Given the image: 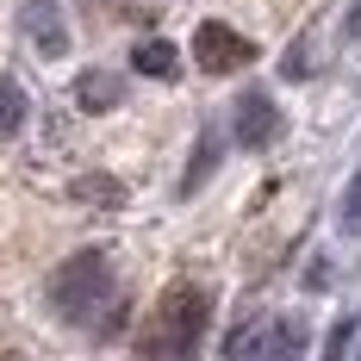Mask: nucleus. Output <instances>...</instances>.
<instances>
[{
  "label": "nucleus",
  "mask_w": 361,
  "mask_h": 361,
  "mask_svg": "<svg viewBox=\"0 0 361 361\" xmlns=\"http://www.w3.org/2000/svg\"><path fill=\"white\" fill-rule=\"evenodd\" d=\"M106 299H112V262L100 250L69 255V262L50 274V305H56V318H69V324H94Z\"/></svg>",
  "instance_id": "nucleus-1"
},
{
  "label": "nucleus",
  "mask_w": 361,
  "mask_h": 361,
  "mask_svg": "<svg viewBox=\"0 0 361 361\" xmlns=\"http://www.w3.org/2000/svg\"><path fill=\"white\" fill-rule=\"evenodd\" d=\"M206 318H212V299L200 287H169V299H162V324H156V336H162V349L175 361H187L193 349H200V336H206Z\"/></svg>",
  "instance_id": "nucleus-2"
},
{
  "label": "nucleus",
  "mask_w": 361,
  "mask_h": 361,
  "mask_svg": "<svg viewBox=\"0 0 361 361\" xmlns=\"http://www.w3.org/2000/svg\"><path fill=\"white\" fill-rule=\"evenodd\" d=\"M193 56H200V69L206 75H237L255 63V44L243 32H231L224 19H206L200 32H193Z\"/></svg>",
  "instance_id": "nucleus-3"
},
{
  "label": "nucleus",
  "mask_w": 361,
  "mask_h": 361,
  "mask_svg": "<svg viewBox=\"0 0 361 361\" xmlns=\"http://www.w3.org/2000/svg\"><path fill=\"white\" fill-rule=\"evenodd\" d=\"M231 131H237L243 149H268L274 137H281V106H274L268 94H243L237 112H231Z\"/></svg>",
  "instance_id": "nucleus-4"
},
{
  "label": "nucleus",
  "mask_w": 361,
  "mask_h": 361,
  "mask_svg": "<svg viewBox=\"0 0 361 361\" xmlns=\"http://www.w3.org/2000/svg\"><path fill=\"white\" fill-rule=\"evenodd\" d=\"M19 25L37 44V56H63L69 50V25H63V6L56 0H25L19 6Z\"/></svg>",
  "instance_id": "nucleus-5"
},
{
  "label": "nucleus",
  "mask_w": 361,
  "mask_h": 361,
  "mask_svg": "<svg viewBox=\"0 0 361 361\" xmlns=\"http://www.w3.org/2000/svg\"><path fill=\"white\" fill-rule=\"evenodd\" d=\"M118 94H125V81L106 69H87L81 81H75V106H87V112H112L118 106Z\"/></svg>",
  "instance_id": "nucleus-6"
},
{
  "label": "nucleus",
  "mask_w": 361,
  "mask_h": 361,
  "mask_svg": "<svg viewBox=\"0 0 361 361\" xmlns=\"http://www.w3.org/2000/svg\"><path fill=\"white\" fill-rule=\"evenodd\" d=\"M131 69H137V75H156V81H175L180 56H175V44H162V37H144V44L131 50Z\"/></svg>",
  "instance_id": "nucleus-7"
},
{
  "label": "nucleus",
  "mask_w": 361,
  "mask_h": 361,
  "mask_svg": "<svg viewBox=\"0 0 361 361\" xmlns=\"http://www.w3.org/2000/svg\"><path fill=\"white\" fill-rule=\"evenodd\" d=\"M299 349H305V324H299V318L268 324V336H262V361H299Z\"/></svg>",
  "instance_id": "nucleus-8"
},
{
  "label": "nucleus",
  "mask_w": 361,
  "mask_h": 361,
  "mask_svg": "<svg viewBox=\"0 0 361 361\" xmlns=\"http://www.w3.org/2000/svg\"><path fill=\"white\" fill-rule=\"evenodd\" d=\"M25 87L13 81V75H0V137H19L25 131Z\"/></svg>",
  "instance_id": "nucleus-9"
},
{
  "label": "nucleus",
  "mask_w": 361,
  "mask_h": 361,
  "mask_svg": "<svg viewBox=\"0 0 361 361\" xmlns=\"http://www.w3.org/2000/svg\"><path fill=\"white\" fill-rule=\"evenodd\" d=\"M212 162H218V131H206L200 149H193V169H187V180H180V193H200V180L212 175Z\"/></svg>",
  "instance_id": "nucleus-10"
},
{
  "label": "nucleus",
  "mask_w": 361,
  "mask_h": 361,
  "mask_svg": "<svg viewBox=\"0 0 361 361\" xmlns=\"http://www.w3.org/2000/svg\"><path fill=\"white\" fill-rule=\"evenodd\" d=\"M343 224L361 231V169H355V180H349V193H343Z\"/></svg>",
  "instance_id": "nucleus-11"
},
{
  "label": "nucleus",
  "mask_w": 361,
  "mask_h": 361,
  "mask_svg": "<svg viewBox=\"0 0 361 361\" xmlns=\"http://www.w3.org/2000/svg\"><path fill=\"white\" fill-rule=\"evenodd\" d=\"M349 336H355V318H343V324L330 330V355L324 361H343V355H349Z\"/></svg>",
  "instance_id": "nucleus-12"
}]
</instances>
